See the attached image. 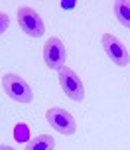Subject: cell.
<instances>
[{
  "mask_svg": "<svg viewBox=\"0 0 130 150\" xmlns=\"http://www.w3.org/2000/svg\"><path fill=\"white\" fill-rule=\"evenodd\" d=\"M2 89H4V93H6L12 101L22 103V105L32 103V99H34L32 87L16 73H4L2 75Z\"/></svg>",
  "mask_w": 130,
  "mask_h": 150,
  "instance_id": "1",
  "label": "cell"
},
{
  "mask_svg": "<svg viewBox=\"0 0 130 150\" xmlns=\"http://www.w3.org/2000/svg\"><path fill=\"white\" fill-rule=\"evenodd\" d=\"M16 20L20 24V28L26 36L30 38H41L46 34V24L39 18V14L30 6H24L16 12Z\"/></svg>",
  "mask_w": 130,
  "mask_h": 150,
  "instance_id": "2",
  "label": "cell"
},
{
  "mask_svg": "<svg viewBox=\"0 0 130 150\" xmlns=\"http://www.w3.org/2000/svg\"><path fill=\"white\" fill-rule=\"evenodd\" d=\"M59 85H61V91L65 93V97H69L71 101H83L85 99V87H83V81L81 77L73 71L63 65L59 69Z\"/></svg>",
  "mask_w": 130,
  "mask_h": 150,
  "instance_id": "3",
  "label": "cell"
},
{
  "mask_svg": "<svg viewBox=\"0 0 130 150\" xmlns=\"http://www.w3.org/2000/svg\"><path fill=\"white\" fill-rule=\"evenodd\" d=\"M46 120L49 122V127L53 128V130H57V132H61V134H65V136L75 134V130H77L75 119L71 117V112H67L65 109H61V107H51V109H47Z\"/></svg>",
  "mask_w": 130,
  "mask_h": 150,
  "instance_id": "4",
  "label": "cell"
},
{
  "mask_svg": "<svg viewBox=\"0 0 130 150\" xmlns=\"http://www.w3.org/2000/svg\"><path fill=\"white\" fill-rule=\"evenodd\" d=\"M65 57H67V52H65V45L59 38L53 36L44 44V61L49 69L59 71L65 63Z\"/></svg>",
  "mask_w": 130,
  "mask_h": 150,
  "instance_id": "5",
  "label": "cell"
},
{
  "mask_svg": "<svg viewBox=\"0 0 130 150\" xmlns=\"http://www.w3.org/2000/svg\"><path fill=\"white\" fill-rule=\"evenodd\" d=\"M103 47H105V53L112 59V63L120 65V67L128 65V59H130L128 50H126V45H124L116 36L105 34V36H103Z\"/></svg>",
  "mask_w": 130,
  "mask_h": 150,
  "instance_id": "6",
  "label": "cell"
},
{
  "mask_svg": "<svg viewBox=\"0 0 130 150\" xmlns=\"http://www.w3.org/2000/svg\"><path fill=\"white\" fill-rule=\"evenodd\" d=\"M116 20L122 24L124 28H130V2L128 0H116L112 4Z\"/></svg>",
  "mask_w": 130,
  "mask_h": 150,
  "instance_id": "7",
  "label": "cell"
},
{
  "mask_svg": "<svg viewBox=\"0 0 130 150\" xmlns=\"http://www.w3.org/2000/svg\"><path fill=\"white\" fill-rule=\"evenodd\" d=\"M53 146H55L53 136L39 134V136H34L30 142L26 144V148H24V150H53Z\"/></svg>",
  "mask_w": 130,
  "mask_h": 150,
  "instance_id": "8",
  "label": "cell"
},
{
  "mask_svg": "<svg viewBox=\"0 0 130 150\" xmlns=\"http://www.w3.org/2000/svg\"><path fill=\"white\" fill-rule=\"evenodd\" d=\"M14 140L16 142H22V144H28L32 140L30 138V127L26 122H18L14 127Z\"/></svg>",
  "mask_w": 130,
  "mask_h": 150,
  "instance_id": "9",
  "label": "cell"
},
{
  "mask_svg": "<svg viewBox=\"0 0 130 150\" xmlns=\"http://www.w3.org/2000/svg\"><path fill=\"white\" fill-rule=\"evenodd\" d=\"M8 24H10V18H8V14L0 12V36H2V34L8 30Z\"/></svg>",
  "mask_w": 130,
  "mask_h": 150,
  "instance_id": "10",
  "label": "cell"
},
{
  "mask_svg": "<svg viewBox=\"0 0 130 150\" xmlns=\"http://www.w3.org/2000/svg\"><path fill=\"white\" fill-rule=\"evenodd\" d=\"M75 4H77V2H65V0H63V2H61V8H67V10H69L71 6H75Z\"/></svg>",
  "mask_w": 130,
  "mask_h": 150,
  "instance_id": "11",
  "label": "cell"
},
{
  "mask_svg": "<svg viewBox=\"0 0 130 150\" xmlns=\"http://www.w3.org/2000/svg\"><path fill=\"white\" fill-rule=\"evenodd\" d=\"M0 150H14L12 146H6V144H0Z\"/></svg>",
  "mask_w": 130,
  "mask_h": 150,
  "instance_id": "12",
  "label": "cell"
}]
</instances>
